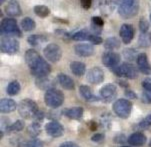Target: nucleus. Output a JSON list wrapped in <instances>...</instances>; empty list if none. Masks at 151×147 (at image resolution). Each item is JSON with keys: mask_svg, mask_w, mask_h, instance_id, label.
Returning a JSON list of instances; mask_svg holds the SVG:
<instances>
[{"mask_svg": "<svg viewBox=\"0 0 151 147\" xmlns=\"http://www.w3.org/2000/svg\"><path fill=\"white\" fill-rule=\"evenodd\" d=\"M118 13L124 19L136 16L139 11V0H117Z\"/></svg>", "mask_w": 151, "mask_h": 147, "instance_id": "nucleus-1", "label": "nucleus"}, {"mask_svg": "<svg viewBox=\"0 0 151 147\" xmlns=\"http://www.w3.org/2000/svg\"><path fill=\"white\" fill-rule=\"evenodd\" d=\"M30 69V72L33 76L36 78H41V77H46L50 74L51 72V66L50 64L40 56L39 58L33 62L31 65L28 66Z\"/></svg>", "mask_w": 151, "mask_h": 147, "instance_id": "nucleus-2", "label": "nucleus"}, {"mask_svg": "<svg viewBox=\"0 0 151 147\" xmlns=\"http://www.w3.org/2000/svg\"><path fill=\"white\" fill-rule=\"evenodd\" d=\"M44 102L48 107L56 109L60 107L64 102V94L59 89H49L44 94Z\"/></svg>", "mask_w": 151, "mask_h": 147, "instance_id": "nucleus-3", "label": "nucleus"}, {"mask_svg": "<svg viewBox=\"0 0 151 147\" xmlns=\"http://www.w3.org/2000/svg\"><path fill=\"white\" fill-rule=\"evenodd\" d=\"M17 110L19 115H21L25 119H30V118L33 119L35 114L39 111L36 102L31 99H23L22 101H20L17 106Z\"/></svg>", "mask_w": 151, "mask_h": 147, "instance_id": "nucleus-4", "label": "nucleus"}, {"mask_svg": "<svg viewBox=\"0 0 151 147\" xmlns=\"http://www.w3.org/2000/svg\"><path fill=\"white\" fill-rule=\"evenodd\" d=\"M1 34L6 36H16V37H21L22 32L17 24V21L14 18H5L1 21Z\"/></svg>", "mask_w": 151, "mask_h": 147, "instance_id": "nucleus-5", "label": "nucleus"}, {"mask_svg": "<svg viewBox=\"0 0 151 147\" xmlns=\"http://www.w3.org/2000/svg\"><path fill=\"white\" fill-rule=\"evenodd\" d=\"M113 111L118 117L122 119L128 118L132 111V103L127 99L120 98L113 103Z\"/></svg>", "mask_w": 151, "mask_h": 147, "instance_id": "nucleus-6", "label": "nucleus"}, {"mask_svg": "<svg viewBox=\"0 0 151 147\" xmlns=\"http://www.w3.org/2000/svg\"><path fill=\"white\" fill-rule=\"evenodd\" d=\"M114 74L118 77H125L129 79H135L138 76V70L134 65L130 63H122L121 65L117 66L113 70Z\"/></svg>", "mask_w": 151, "mask_h": 147, "instance_id": "nucleus-7", "label": "nucleus"}, {"mask_svg": "<svg viewBox=\"0 0 151 147\" xmlns=\"http://www.w3.org/2000/svg\"><path fill=\"white\" fill-rule=\"evenodd\" d=\"M44 56L46 60L52 63H56L62 57V49L60 48L59 45L50 43L44 48Z\"/></svg>", "mask_w": 151, "mask_h": 147, "instance_id": "nucleus-8", "label": "nucleus"}, {"mask_svg": "<svg viewBox=\"0 0 151 147\" xmlns=\"http://www.w3.org/2000/svg\"><path fill=\"white\" fill-rule=\"evenodd\" d=\"M0 49L2 53H6L9 55L16 54L19 50V42L13 37H4L1 40Z\"/></svg>", "mask_w": 151, "mask_h": 147, "instance_id": "nucleus-9", "label": "nucleus"}, {"mask_svg": "<svg viewBox=\"0 0 151 147\" xmlns=\"http://www.w3.org/2000/svg\"><path fill=\"white\" fill-rule=\"evenodd\" d=\"M102 63L105 65L107 68L113 70L120 63V55L118 53L113 52V51H106L105 53L102 55Z\"/></svg>", "mask_w": 151, "mask_h": 147, "instance_id": "nucleus-10", "label": "nucleus"}, {"mask_svg": "<svg viewBox=\"0 0 151 147\" xmlns=\"http://www.w3.org/2000/svg\"><path fill=\"white\" fill-rule=\"evenodd\" d=\"M86 79L91 84H100L104 80V71L100 67H92L90 70L87 72Z\"/></svg>", "mask_w": 151, "mask_h": 147, "instance_id": "nucleus-11", "label": "nucleus"}, {"mask_svg": "<svg viewBox=\"0 0 151 147\" xmlns=\"http://www.w3.org/2000/svg\"><path fill=\"white\" fill-rule=\"evenodd\" d=\"M45 131L48 135L51 136V137L57 138V137H60V136L63 135L64 128H63V126L61 125L58 121L52 120V121H50V122L46 123Z\"/></svg>", "mask_w": 151, "mask_h": 147, "instance_id": "nucleus-12", "label": "nucleus"}, {"mask_svg": "<svg viewBox=\"0 0 151 147\" xmlns=\"http://www.w3.org/2000/svg\"><path fill=\"white\" fill-rule=\"evenodd\" d=\"M100 98L105 102H111L116 98L117 95V88L114 84H107L103 86L99 91Z\"/></svg>", "mask_w": 151, "mask_h": 147, "instance_id": "nucleus-13", "label": "nucleus"}, {"mask_svg": "<svg viewBox=\"0 0 151 147\" xmlns=\"http://www.w3.org/2000/svg\"><path fill=\"white\" fill-rule=\"evenodd\" d=\"M119 35L125 44H129L134 37V28L131 24H123L120 27Z\"/></svg>", "mask_w": 151, "mask_h": 147, "instance_id": "nucleus-14", "label": "nucleus"}, {"mask_svg": "<svg viewBox=\"0 0 151 147\" xmlns=\"http://www.w3.org/2000/svg\"><path fill=\"white\" fill-rule=\"evenodd\" d=\"M5 13L11 18L19 17L22 14V9L17 0H10L5 6Z\"/></svg>", "mask_w": 151, "mask_h": 147, "instance_id": "nucleus-15", "label": "nucleus"}, {"mask_svg": "<svg viewBox=\"0 0 151 147\" xmlns=\"http://www.w3.org/2000/svg\"><path fill=\"white\" fill-rule=\"evenodd\" d=\"M74 51L75 54L81 57H89V56L94 54V47L91 44H86V43H82V44H76L74 46Z\"/></svg>", "mask_w": 151, "mask_h": 147, "instance_id": "nucleus-16", "label": "nucleus"}, {"mask_svg": "<svg viewBox=\"0 0 151 147\" xmlns=\"http://www.w3.org/2000/svg\"><path fill=\"white\" fill-rule=\"evenodd\" d=\"M137 62V66L139 68L140 72H142L143 74H150L151 72V65L149 64V61H148L147 55L145 53H140L138 54V57L136 59Z\"/></svg>", "mask_w": 151, "mask_h": 147, "instance_id": "nucleus-17", "label": "nucleus"}, {"mask_svg": "<svg viewBox=\"0 0 151 147\" xmlns=\"http://www.w3.org/2000/svg\"><path fill=\"white\" fill-rule=\"evenodd\" d=\"M146 136L144 135L142 132H134L133 134L129 136L127 141L131 146H143L145 143H146Z\"/></svg>", "mask_w": 151, "mask_h": 147, "instance_id": "nucleus-18", "label": "nucleus"}, {"mask_svg": "<svg viewBox=\"0 0 151 147\" xmlns=\"http://www.w3.org/2000/svg\"><path fill=\"white\" fill-rule=\"evenodd\" d=\"M35 83H36V86L38 88H40L41 90H46L47 91L49 89L55 88V80L48 76L37 78Z\"/></svg>", "mask_w": 151, "mask_h": 147, "instance_id": "nucleus-19", "label": "nucleus"}, {"mask_svg": "<svg viewBox=\"0 0 151 147\" xmlns=\"http://www.w3.org/2000/svg\"><path fill=\"white\" fill-rule=\"evenodd\" d=\"M17 108L16 102L10 98H2L0 101V111L1 113H11Z\"/></svg>", "mask_w": 151, "mask_h": 147, "instance_id": "nucleus-20", "label": "nucleus"}, {"mask_svg": "<svg viewBox=\"0 0 151 147\" xmlns=\"http://www.w3.org/2000/svg\"><path fill=\"white\" fill-rule=\"evenodd\" d=\"M57 80L61 86L66 90H74V88H75V83H74L73 79L64 73L58 74Z\"/></svg>", "mask_w": 151, "mask_h": 147, "instance_id": "nucleus-21", "label": "nucleus"}, {"mask_svg": "<svg viewBox=\"0 0 151 147\" xmlns=\"http://www.w3.org/2000/svg\"><path fill=\"white\" fill-rule=\"evenodd\" d=\"M79 92H80L81 96L83 97V99L86 100L87 102H94L99 100V98L92 93L90 87L87 86V85H81L79 87Z\"/></svg>", "mask_w": 151, "mask_h": 147, "instance_id": "nucleus-22", "label": "nucleus"}, {"mask_svg": "<svg viewBox=\"0 0 151 147\" xmlns=\"http://www.w3.org/2000/svg\"><path fill=\"white\" fill-rule=\"evenodd\" d=\"M83 108L80 106H76V107H72L69 108V109H66L64 114L67 118L72 120H79L82 118L83 116Z\"/></svg>", "mask_w": 151, "mask_h": 147, "instance_id": "nucleus-23", "label": "nucleus"}, {"mask_svg": "<svg viewBox=\"0 0 151 147\" xmlns=\"http://www.w3.org/2000/svg\"><path fill=\"white\" fill-rule=\"evenodd\" d=\"M143 87V94H142V101L147 104H151V80L145 79L142 82Z\"/></svg>", "mask_w": 151, "mask_h": 147, "instance_id": "nucleus-24", "label": "nucleus"}, {"mask_svg": "<svg viewBox=\"0 0 151 147\" xmlns=\"http://www.w3.org/2000/svg\"><path fill=\"white\" fill-rule=\"evenodd\" d=\"M70 69L74 75L80 77L85 74L86 65L83 62H80V61H73V62L70 64Z\"/></svg>", "mask_w": 151, "mask_h": 147, "instance_id": "nucleus-25", "label": "nucleus"}, {"mask_svg": "<svg viewBox=\"0 0 151 147\" xmlns=\"http://www.w3.org/2000/svg\"><path fill=\"white\" fill-rule=\"evenodd\" d=\"M47 40H48L47 36L43 35V34H33V35H30L29 37L27 38L28 43L32 46H39V45H41L42 43L46 42Z\"/></svg>", "mask_w": 151, "mask_h": 147, "instance_id": "nucleus-26", "label": "nucleus"}, {"mask_svg": "<svg viewBox=\"0 0 151 147\" xmlns=\"http://www.w3.org/2000/svg\"><path fill=\"white\" fill-rule=\"evenodd\" d=\"M104 47L108 51H113L120 47V41L116 37H109L104 41Z\"/></svg>", "mask_w": 151, "mask_h": 147, "instance_id": "nucleus-27", "label": "nucleus"}, {"mask_svg": "<svg viewBox=\"0 0 151 147\" xmlns=\"http://www.w3.org/2000/svg\"><path fill=\"white\" fill-rule=\"evenodd\" d=\"M92 33L88 30H80L78 32H75L71 35V38L75 41H89Z\"/></svg>", "mask_w": 151, "mask_h": 147, "instance_id": "nucleus-28", "label": "nucleus"}, {"mask_svg": "<svg viewBox=\"0 0 151 147\" xmlns=\"http://www.w3.org/2000/svg\"><path fill=\"white\" fill-rule=\"evenodd\" d=\"M21 27L24 31L26 32H30L33 31L36 27V24H35V21L30 17H25L24 19H22L21 21Z\"/></svg>", "mask_w": 151, "mask_h": 147, "instance_id": "nucleus-29", "label": "nucleus"}, {"mask_svg": "<svg viewBox=\"0 0 151 147\" xmlns=\"http://www.w3.org/2000/svg\"><path fill=\"white\" fill-rule=\"evenodd\" d=\"M39 57H40L39 53H38L36 50H34V49H28L26 51V53H25V61H26L28 66L31 65V64Z\"/></svg>", "mask_w": 151, "mask_h": 147, "instance_id": "nucleus-30", "label": "nucleus"}, {"mask_svg": "<svg viewBox=\"0 0 151 147\" xmlns=\"http://www.w3.org/2000/svg\"><path fill=\"white\" fill-rule=\"evenodd\" d=\"M40 131H41V124L39 122H33L32 124H30L27 128V132L30 136L32 137H37L40 134Z\"/></svg>", "mask_w": 151, "mask_h": 147, "instance_id": "nucleus-31", "label": "nucleus"}, {"mask_svg": "<svg viewBox=\"0 0 151 147\" xmlns=\"http://www.w3.org/2000/svg\"><path fill=\"white\" fill-rule=\"evenodd\" d=\"M20 89H21V87H20L19 82L17 80H14V81H11L8 84L6 91H7V93L10 95V96H14V95H17L19 93Z\"/></svg>", "mask_w": 151, "mask_h": 147, "instance_id": "nucleus-32", "label": "nucleus"}, {"mask_svg": "<svg viewBox=\"0 0 151 147\" xmlns=\"http://www.w3.org/2000/svg\"><path fill=\"white\" fill-rule=\"evenodd\" d=\"M34 13L37 16L45 18L50 14V9L47 6H45V5H36L34 7Z\"/></svg>", "mask_w": 151, "mask_h": 147, "instance_id": "nucleus-33", "label": "nucleus"}, {"mask_svg": "<svg viewBox=\"0 0 151 147\" xmlns=\"http://www.w3.org/2000/svg\"><path fill=\"white\" fill-rule=\"evenodd\" d=\"M24 127H25L24 121L19 119V120H16L14 123H12V124L10 125L9 131H11V132H19V131H21Z\"/></svg>", "mask_w": 151, "mask_h": 147, "instance_id": "nucleus-34", "label": "nucleus"}, {"mask_svg": "<svg viewBox=\"0 0 151 147\" xmlns=\"http://www.w3.org/2000/svg\"><path fill=\"white\" fill-rule=\"evenodd\" d=\"M123 55L125 56V58L128 59V60H134V59H137L138 55H137V52L136 50L132 48H128V49H125L123 51Z\"/></svg>", "mask_w": 151, "mask_h": 147, "instance_id": "nucleus-35", "label": "nucleus"}, {"mask_svg": "<svg viewBox=\"0 0 151 147\" xmlns=\"http://www.w3.org/2000/svg\"><path fill=\"white\" fill-rule=\"evenodd\" d=\"M139 29H140V32L142 34H146L149 30V23H148L147 20L145 19H141L139 21Z\"/></svg>", "mask_w": 151, "mask_h": 147, "instance_id": "nucleus-36", "label": "nucleus"}, {"mask_svg": "<svg viewBox=\"0 0 151 147\" xmlns=\"http://www.w3.org/2000/svg\"><path fill=\"white\" fill-rule=\"evenodd\" d=\"M150 39H149V36L147 37V34H140L139 37V45L142 46V47H147L149 45Z\"/></svg>", "mask_w": 151, "mask_h": 147, "instance_id": "nucleus-37", "label": "nucleus"}, {"mask_svg": "<svg viewBox=\"0 0 151 147\" xmlns=\"http://www.w3.org/2000/svg\"><path fill=\"white\" fill-rule=\"evenodd\" d=\"M25 147H43V143L41 140L39 139H32V140L28 141V142L25 144Z\"/></svg>", "mask_w": 151, "mask_h": 147, "instance_id": "nucleus-38", "label": "nucleus"}, {"mask_svg": "<svg viewBox=\"0 0 151 147\" xmlns=\"http://www.w3.org/2000/svg\"><path fill=\"white\" fill-rule=\"evenodd\" d=\"M149 126H151V114L147 115L146 117L139 123L140 128H147V127H149Z\"/></svg>", "mask_w": 151, "mask_h": 147, "instance_id": "nucleus-39", "label": "nucleus"}, {"mask_svg": "<svg viewBox=\"0 0 151 147\" xmlns=\"http://www.w3.org/2000/svg\"><path fill=\"white\" fill-rule=\"evenodd\" d=\"M91 24H93V25H95V26H98V27H103V25H104V21H103V19H102L101 17H99V16H94V17H92L91 18Z\"/></svg>", "mask_w": 151, "mask_h": 147, "instance_id": "nucleus-40", "label": "nucleus"}, {"mask_svg": "<svg viewBox=\"0 0 151 147\" xmlns=\"http://www.w3.org/2000/svg\"><path fill=\"white\" fill-rule=\"evenodd\" d=\"M89 41H90L92 44H94V45H99L102 43V38L99 35L91 34L90 38H89Z\"/></svg>", "mask_w": 151, "mask_h": 147, "instance_id": "nucleus-41", "label": "nucleus"}, {"mask_svg": "<svg viewBox=\"0 0 151 147\" xmlns=\"http://www.w3.org/2000/svg\"><path fill=\"white\" fill-rule=\"evenodd\" d=\"M125 96H126L127 99H137V94L135 93L134 91L132 90H129V89H126L124 92Z\"/></svg>", "mask_w": 151, "mask_h": 147, "instance_id": "nucleus-42", "label": "nucleus"}, {"mask_svg": "<svg viewBox=\"0 0 151 147\" xmlns=\"http://www.w3.org/2000/svg\"><path fill=\"white\" fill-rule=\"evenodd\" d=\"M103 139H104V134L102 133H95L91 137V140L93 142H101V141H103Z\"/></svg>", "mask_w": 151, "mask_h": 147, "instance_id": "nucleus-43", "label": "nucleus"}, {"mask_svg": "<svg viewBox=\"0 0 151 147\" xmlns=\"http://www.w3.org/2000/svg\"><path fill=\"white\" fill-rule=\"evenodd\" d=\"M44 117H45V114L43 113L42 111H38L36 114H35V116L33 117V120L35 121V122H41V121L44 119Z\"/></svg>", "mask_w": 151, "mask_h": 147, "instance_id": "nucleus-44", "label": "nucleus"}, {"mask_svg": "<svg viewBox=\"0 0 151 147\" xmlns=\"http://www.w3.org/2000/svg\"><path fill=\"white\" fill-rule=\"evenodd\" d=\"M80 3H81V6H82V8L89 9L91 7L92 0H80Z\"/></svg>", "mask_w": 151, "mask_h": 147, "instance_id": "nucleus-45", "label": "nucleus"}, {"mask_svg": "<svg viewBox=\"0 0 151 147\" xmlns=\"http://www.w3.org/2000/svg\"><path fill=\"white\" fill-rule=\"evenodd\" d=\"M59 147H80L78 144L74 143V142H70V141H67V142L62 143Z\"/></svg>", "mask_w": 151, "mask_h": 147, "instance_id": "nucleus-46", "label": "nucleus"}, {"mask_svg": "<svg viewBox=\"0 0 151 147\" xmlns=\"http://www.w3.org/2000/svg\"><path fill=\"white\" fill-rule=\"evenodd\" d=\"M115 142H118V143H124L126 141V137L124 135H118L115 137Z\"/></svg>", "mask_w": 151, "mask_h": 147, "instance_id": "nucleus-47", "label": "nucleus"}, {"mask_svg": "<svg viewBox=\"0 0 151 147\" xmlns=\"http://www.w3.org/2000/svg\"><path fill=\"white\" fill-rule=\"evenodd\" d=\"M53 21L59 22V23H66V24L68 23L67 20H63V19H61V18H54V20H53Z\"/></svg>", "mask_w": 151, "mask_h": 147, "instance_id": "nucleus-48", "label": "nucleus"}, {"mask_svg": "<svg viewBox=\"0 0 151 147\" xmlns=\"http://www.w3.org/2000/svg\"><path fill=\"white\" fill-rule=\"evenodd\" d=\"M89 124H90V129H91L92 131L96 130L97 125H96V123H95V122H90V123H89Z\"/></svg>", "mask_w": 151, "mask_h": 147, "instance_id": "nucleus-49", "label": "nucleus"}, {"mask_svg": "<svg viewBox=\"0 0 151 147\" xmlns=\"http://www.w3.org/2000/svg\"><path fill=\"white\" fill-rule=\"evenodd\" d=\"M119 85L122 87H125V88H127L128 87V84H127V82H125L123 80H119Z\"/></svg>", "mask_w": 151, "mask_h": 147, "instance_id": "nucleus-50", "label": "nucleus"}, {"mask_svg": "<svg viewBox=\"0 0 151 147\" xmlns=\"http://www.w3.org/2000/svg\"><path fill=\"white\" fill-rule=\"evenodd\" d=\"M5 1H6V0H0V3H1V4H2V3H4V2H5Z\"/></svg>", "mask_w": 151, "mask_h": 147, "instance_id": "nucleus-51", "label": "nucleus"}, {"mask_svg": "<svg viewBox=\"0 0 151 147\" xmlns=\"http://www.w3.org/2000/svg\"><path fill=\"white\" fill-rule=\"evenodd\" d=\"M149 39H150V42H151V32H150V34H149Z\"/></svg>", "mask_w": 151, "mask_h": 147, "instance_id": "nucleus-52", "label": "nucleus"}, {"mask_svg": "<svg viewBox=\"0 0 151 147\" xmlns=\"http://www.w3.org/2000/svg\"><path fill=\"white\" fill-rule=\"evenodd\" d=\"M120 147H130V146H126V145H122V146H120Z\"/></svg>", "mask_w": 151, "mask_h": 147, "instance_id": "nucleus-53", "label": "nucleus"}, {"mask_svg": "<svg viewBox=\"0 0 151 147\" xmlns=\"http://www.w3.org/2000/svg\"><path fill=\"white\" fill-rule=\"evenodd\" d=\"M149 147H151V142L149 143Z\"/></svg>", "mask_w": 151, "mask_h": 147, "instance_id": "nucleus-54", "label": "nucleus"}, {"mask_svg": "<svg viewBox=\"0 0 151 147\" xmlns=\"http://www.w3.org/2000/svg\"><path fill=\"white\" fill-rule=\"evenodd\" d=\"M149 18H150V20H151V14H150V17Z\"/></svg>", "mask_w": 151, "mask_h": 147, "instance_id": "nucleus-55", "label": "nucleus"}]
</instances>
